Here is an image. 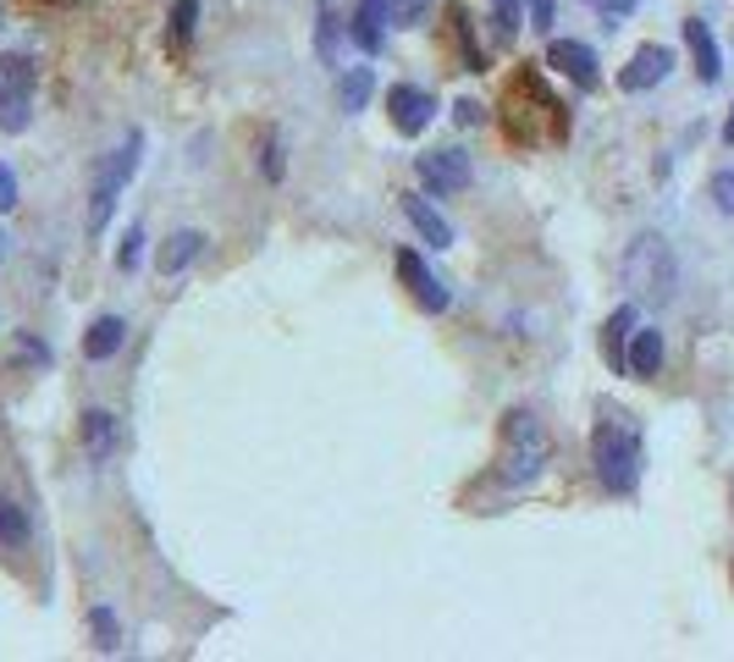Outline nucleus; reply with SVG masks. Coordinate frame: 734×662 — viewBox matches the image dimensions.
<instances>
[{"label": "nucleus", "instance_id": "1", "mask_svg": "<svg viewBox=\"0 0 734 662\" xmlns=\"http://www.w3.org/2000/svg\"><path fill=\"white\" fill-rule=\"evenodd\" d=\"M569 128H574V122H569L563 100L547 89L541 67L525 62V67L508 78V89H503V133H508L514 144H525V150H541V144H563Z\"/></svg>", "mask_w": 734, "mask_h": 662}, {"label": "nucleus", "instance_id": "2", "mask_svg": "<svg viewBox=\"0 0 734 662\" xmlns=\"http://www.w3.org/2000/svg\"><path fill=\"white\" fill-rule=\"evenodd\" d=\"M591 464H596V481L613 492V497H629L640 486V464H646V448H640V426L635 415L624 409H602L596 431H591Z\"/></svg>", "mask_w": 734, "mask_h": 662}, {"label": "nucleus", "instance_id": "3", "mask_svg": "<svg viewBox=\"0 0 734 662\" xmlns=\"http://www.w3.org/2000/svg\"><path fill=\"white\" fill-rule=\"evenodd\" d=\"M552 459V437L547 426L530 415V409H508L503 415V431H497V481L503 486H530Z\"/></svg>", "mask_w": 734, "mask_h": 662}, {"label": "nucleus", "instance_id": "4", "mask_svg": "<svg viewBox=\"0 0 734 662\" xmlns=\"http://www.w3.org/2000/svg\"><path fill=\"white\" fill-rule=\"evenodd\" d=\"M624 287L646 304H668L673 287H679V265H673V249L662 232H640L624 254Z\"/></svg>", "mask_w": 734, "mask_h": 662}, {"label": "nucleus", "instance_id": "5", "mask_svg": "<svg viewBox=\"0 0 734 662\" xmlns=\"http://www.w3.org/2000/svg\"><path fill=\"white\" fill-rule=\"evenodd\" d=\"M139 155H144V133H128L122 150H111L100 166H95V188H89V227L100 232L117 210V194L128 188V177L139 172Z\"/></svg>", "mask_w": 734, "mask_h": 662}, {"label": "nucleus", "instance_id": "6", "mask_svg": "<svg viewBox=\"0 0 734 662\" xmlns=\"http://www.w3.org/2000/svg\"><path fill=\"white\" fill-rule=\"evenodd\" d=\"M34 84H40V67L12 51L0 56V133H23L29 117H34Z\"/></svg>", "mask_w": 734, "mask_h": 662}, {"label": "nucleus", "instance_id": "7", "mask_svg": "<svg viewBox=\"0 0 734 662\" xmlns=\"http://www.w3.org/2000/svg\"><path fill=\"white\" fill-rule=\"evenodd\" d=\"M415 177H420V188H431V194H464L470 177H475V166H470L464 150H426V155L415 161Z\"/></svg>", "mask_w": 734, "mask_h": 662}, {"label": "nucleus", "instance_id": "8", "mask_svg": "<svg viewBox=\"0 0 734 662\" xmlns=\"http://www.w3.org/2000/svg\"><path fill=\"white\" fill-rule=\"evenodd\" d=\"M315 18H320V29H315V51H320L326 67H337L342 51L353 45V0H320Z\"/></svg>", "mask_w": 734, "mask_h": 662}, {"label": "nucleus", "instance_id": "9", "mask_svg": "<svg viewBox=\"0 0 734 662\" xmlns=\"http://www.w3.org/2000/svg\"><path fill=\"white\" fill-rule=\"evenodd\" d=\"M387 117H393V128H398L404 139H415V133L431 128V117H437V95L420 89V84H393V89H387Z\"/></svg>", "mask_w": 734, "mask_h": 662}, {"label": "nucleus", "instance_id": "10", "mask_svg": "<svg viewBox=\"0 0 734 662\" xmlns=\"http://www.w3.org/2000/svg\"><path fill=\"white\" fill-rule=\"evenodd\" d=\"M547 67L552 73H563L574 89H602V62H596V51L591 45H580V40H552L547 45Z\"/></svg>", "mask_w": 734, "mask_h": 662}, {"label": "nucleus", "instance_id": "11", "mask_svg": "<svg viewBox=\"0 0 734 662\" xmlns=\"http://www.w3.org/2000/svg\"><path fill=\"white\" fill-rule=\"evenodd\" d=\"M398 276H404V287L415 293V304H420V309H437V315H442V309L453 304L448 282H442V276H431V265H426L415 249H398Z\"/></svg>", "mask_w": 734, "mask_h": 662}, {"label": "nucleus", "instance_id": "12", "mask_svg": "<svg viewBox=\"0 0 734 662\" xmlns=\"http://www.w3.org/2000/svg\"><path fill=\"white\" fill-rule=\"evenodd\" d=\"M668 67H673V51H668V45H640V51L629 56V67L618 73V89H624V95H646V89H657V84L668 78Z\"/></svg>", "mask_w": 734, "mask_h": 662}, {"label": "nucleus", "instance_id": "13", "mask_svg": "<svg viewBox=\"0 0 734 662\" xmlns=\"http://www.w3.org/2000/svg\"><path fill=\"white\" fill-rule=\"evenodd\" d=\"M684 45H690V62H695V78L701 84H717L723 78V51L706 29V18H684Z\"/></svg>", "mask_w": 734, "mask_h": 662}, {"label": "nucleus", "instance_id": "14", "mask_svg": "<svg viewBox=\"0 0 734 662\" xmlns=\"http://www.w3.org/2000/svg\"><path fill=\"white\" fill-rule=\"evenodd\" d=\"M78 442H84L89 459H111V453L122 448V426H117V415H111V409H84V420H78Z\"/></svg>", "mask_w": 734, "mask_h": 662}, {"label": "nucleus", "instance_id": "15", "mask_svg": "<svg viewBox=\"0 0 734 662\" xmlns=\"http://www.w3.org/2000/svg\"><path fill=\"white\" fill-rule=\"evenodd\" d=\"M353 45L364 56H382V45H387V0H353Z\"/></svg>", "mask_w": 734, "mask_h": 662}, {"label": "nucleus", "instance_id": "16", "mask_svg": "<svg viewBox=\"0 0 734 662\" xmlns=\"http://www.w3.org/2000/svg\"><path fill=\"white\" fill-rule=\"evenodd\" d=\"M205 254V232L199 227H183V232H172L166 243H161V254H155V271L172 282V276H183L194 260Z\"/></svg>", "mask_w": 734, "mask_h": 662}, {"label": "nucleus", "instance_id": "17", "mask_svg": "<svg viewBox=\"0 0 734 662\" xmlns=\"http://www.w3.org/2000/svg\"><path fill=\"white\" fill-rule=\"evenodd\" d=\"M122 343H128V320H122V315H100V320L84 331V360L106 365V360L122 354Z\"/></svg>", "mask_w": 734, "mask_h": 662}, {"label": "nucleus", "instance_id": "18", "mask_svg": "<svg viewBox=\"0 0 734 662\" xmlns=\"http://www.w3.org/2000/svg\"><path fill=\"white\" fill-rule=\"evenodd\" d=\"M629 331H635V304H618L602 326V360L613 371H629Z\"/></svg>", "mask_w": 734, "mask_h": 662}, {"label": "nucleus", "instance_id": "19", "mask_svg": "<svg viewBox=\"0 0 734 662\" xmlns=\"http://www.w3.org/2000/svg\"><path fill=\"white\" fill-rule=\"evenodd\" d=\"M657 371H662V331L657 326L629 331V376L635 382H651Z\"/></svg>", "mask_w": 734, "mask_h": 662}, {"label": "nucleus", "instance_id": "20", "mask_svg": "<svg viewBox=\"0 0 734 662\" xmlns=\"http://www.w3.org/2000/svg\"><path fill=\"white\" fill-rule=\"evenodd\" d=\"M404 216L415 221V232L426 238V243H437V249H453V227L426 205V194H404Z\"/></svg>", "mask_w": 734, "mask_h": 662}, {"label": "nucleus", "instance_id": "21", "mask_svg": "<svg viewBox=\"0 0 734 662\" xmlns=\"http://www.w3.org/2000/svg\"><path fill=\"white\" fill-rule=\"evenodd\" d=\"M448 18H453V40H459V62H464V73H486L492 62H486V51H481V40H475V23H470V7H448Z\"/></svg>", "mask_w": 734, "mask_h": 662}, {"label": "nucleus", "instance_id": "22", "mask_svg": "<svg viewBox=\"0 0 734 662\" xmlns=\"http://www.w3.org/2000/svg\"><path fill=\"white\" fill-rule=\"evenodd\" d=\"M371 95H376V73L371 67H348L342 73V84H337L342 111H364V106H371Z\"/></svg>", "mask_w": 734, "mask_h": 662}, {"label": "nucleus", "instance_id": "23", "mask_svg": "<svg viewBox=\"0 0 734 662\" xmlns=\"http://www.w3.org/2000/svg\"><path fill=\"white\" fill-rule=\"evenodd\" d=\"M194 29H199V0H172V29H166V45L183 56L194 45Z\"/></svg>", "mask_w": 734, "mask_h": 662}, {"label": "nucleus", "instance_id": "24", "mask_svg": "<svg viewBox=\"0 0 734 662\" xmlns=\"http://www.w3.org/2000/svg\"><path fill=\"white\" fill-rule=\"evenodd\" d=\"M0 547H29V514L12 497H0Z\"/></svg>", "mask_w": 734, "mask_h": 662}, {"label": "nucleus", "instance_id": "25", "mask_svg": "<svg viewBox=\"0 0 734 662\" xmlns=\"http://www.w3.org/2000/svg\"><path fill=\"white\" fill-rule=\"evenodd\" d=\"M431 12V0H387V23L393 29H420Z\"/></svg>", "mask_w": 734, "mask_h": 662}, {"label": "nucleus", "instance_id": "26", "mask_svg": "<svg viewBox=\"0 0 734 662\" xmlns=\"http://www.w3.org/2000/svg\"><path fill=\"white\" fill-rule=\"evenodd\" d=\"M519 23H525V18H519V0H492V29H497L503 45L519 34Z\"/></svg>", "mask_w": 734, "mask_h": 662}, {"label": "nucleus", "instance_id": "27", "mask_svg": "<svg viewBox=\"0 0 734 662\" xmlns=\"http://www.w3.org/2000/svg\"><path fill=\"white\" fill-rule=\"evenodd\" d=\"M89 624H95V646H100V651H117V646H122V629H117L111 607H95V613H89Z\"/></svg>", "mask_w": 734, "mask_h": 662}, {"label": "nucleus", "instance_id": "28", "mask_svg": "<svg viewBox=\"0 0 734 662\" xmlns=\"http://www.w3.org/2000/svg\"><path fill=\"white\" fill-rule=\"evenodd\" d=\"M260 166L271 183H282V133L276 128H265V139H260Z\"/></svg>", "mask_w": 734, "mask_h": 662}, {"label": "nucleus", "instance_id": "29", "mask_svg": "<svg viewBox=\"0 0 734 662\" xmlns=\"http://www.w3.org/2000/svg\"><path fill=\"white\" fill-rule=\"evenodd\" d=\"M139 260H144V232L128 227V238H122V249H117V265H122V271H139Z\"/></svg>", "mask_w": 734, "mask_h": 662}, {"label": "nucleus", "instance_id": "30", "mask_svg": "<svg viewBox=\"0 0 734 662\" xmlns=\"http://www.w3.org/2000/svg\"><path fill=\"white\" fill-rule=\"evenodd\" d=\"M706 194H712V205H717L723 216H734V172H717V177L706 183Z\"/></svg>", "mask_w": 734, "mask_h": 662}, {"label": "nucleus", "instance_id": "31", "mask_svg": "<svg viewBox=\"0 0 734 662\" xmlns=\"http://www.w3.org/2000/svg\"><path fill=\"white\" fill-rule=\"evenodd\" d=\"M552 18H558V0H530V29L536 34H552Z\"/></svg>", "mask_w": 734, "mask_h": 662}, {"label": "nucleus", "instance_id": "32", "mask_svg": "<svg viewBox=\"0 0 734 662\" xmlns=\"http://www.w3.org/2000/svg\"><path fill=\"white\" fill-rule=\"evenodd\" d=\"M0 210H18V172L0 161Z\"/></svg>", "mask_w": 734, "mask_h": 662}, {"label": "nucleus", "instance_id": "33", "mask_svg": "<svg viewBox=\"0 0 734 662\" xmlns=\"http://www.w3.org/2000/svg\"><path fill=\"white\" fill-rule=\"evenodd\" d=\"M591 7H596V18H607V23H618V18H629V12L640 7V0H591Z\"/></svg>", "mask_w": 734, "mask_h": 662}, {"label": "nucleus", "instance_id": "34", "mask_svg": "<svg viewBox=\"0 0 734 662\" xmlns=\"http://www.w3.org/2000/svg\"><path fill=\"white\" fill-rule=\"evenodd\" d=\"M18 354H23V360H34V365H51V349H45V343H34L29 331H18Z\"/></svg>", "mask_w": 734, "mask_h": 662}, {"label": "nucleus", "instance_id": "35", "mask_svg": "<svg viewBox=\"0 0 734 662\" xmlns=\"http://www.w3.org/2000/svg\"><path fill=\"white\" fill-rule=\"evenodd\" d=\"M453 117H459L464 128H475V122H481V106H475V100H459V106H453Z\"/></svg>", "mask_w": 734, "mask_h": 662}, {"label": "nucleus", "instance_id": "36", "mask_svg": "<svg viewBox=\"0 0 734 662\" xmlns=\"http://www.w3.org/2000/svg\"><path fill=\"white\" fill-rule=\"evenodd\" d=\"M723 144L734 150V111H728V122H723Z\"/></svg>", "mask_w": 734, "mask_h": 662}, {"label": "nucleus", "instance_id": "37", "mask_svg": "<svg viewBox=\"0 0 734 662\" xmlns=\"http://www.w3.org/2000/svg\"><path fill=\"white\" fill-rule=\"evenodd\" d=\"M7 254H12V238H7V232H0V265H7Z\"/></svg>", "mask_w": 734, "mask_h": 662}]
</instances>
